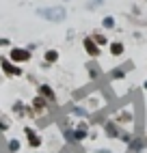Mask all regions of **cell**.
I'll use <instances>...</instances> for the list:
<instances>
[{"mask_svg":"<svg viewBox=\"0 0 147 153\" xmlns=\"http://www.w3.org/2000/svg\"><path fill=\"white\" fill-rule=\"evenodd\" d=\"M37 15L39 17H44L48 19V22H63V19L67 17V11H65V7H41L37 9Z\"/></svg>","mask_w":147,"mask_h":153,"instance_id":"6da1fadb","label":"cell"},{"mask_svg":"<svg viewBox=\"0 0 147 153\" xmlns=\"http://www.w3.org/2000/svg\"><path fill=\"white\" fill-rule=\"evenodd\" d=\"M110 119H112L119 127H130V125L134 123V112H132L130 106H123V108H117V110H115Z\"/></svg>","mask_w":147,"mask_h":153,"instance_id":"7a4b0ae2","label":"cell"},{"mask_svg":"<svg viewBox=\"0 0 147 153\" xmlns=\"http://www.w3.org/2000/svg\"><path fill=\"white\" fill-rule=\"evenodd\" d=\"M0 69H2V74L9 76V78H20L24 74L22 67L15 65L13 60H9V56H0Z\"/></svg>","mask_w":147,"mask_h":153,"instance_id":"3957f363","label":"cell"},{"mask_svg":"<svg viewBox=\"0 0 147 153\" xmlns=\"http://www.w3.org/2000/svg\"><path fill=\"white\" fill-rule=\"evenodd\" d=\"M30 50L28 48H11V52H9V60H13L15 65H22V63H28L30 60Z\"/></svg>","mask_w":147,"mask_h":153,"instance_id":"277c9868","label":"cell"},{"mask_svg":"<svg viewBox=\"0 0 147 153\" xmlns=\"http://www.w3.org/2000/svg\"><path fill=\"white\" fill-rule=\"evenodd\" d=\"M89 134H91L89 123H87L85 119H80L78 123H76V127H74V140H76V145H78V142H85L89 138Z\"/></svg>","mask_w":147,"mask_h":153,"instance_id":"5b68a950","label":"cell"},{"mask_svg":"<svg viewBox=\"0 0 147 153\" xmlns=\"http://www.w3.org/2000/svg\"><path fill=\"white\" fill-rule=\"evenodd\" d=\"M102 129H104V134H106L108 138H115V140H119L121 131H123V127H119L112 119H104L102 121Z\"/></svg>","mask_w":147,"mask_h":153,"instance_id":"8992f818","label":"cell"},{"mask_svg":"<svg viewBox=\"0 0 147 153\" xmlns=\"http://www.w3.org/2000/svg\"><path fill=\"white\" fill-rule=\"evenodd\" d=\"M82 48H85V52H87L93 60L102 56V48L93 41V37H85V39H82Z\"/></svg>","mask_w":147,"mask_h":153,"instance_id":"52a82bcc","label":"cell"},{"mask_svg":"<svg viewBox=\"0 0 147 153\" xmlns=\"http://www.w3.org/2000/svg\"><path fill=\"white\" fill-rule=\"evenodd\" d=\"M24 134H26V142L30 149H39L41 145H44V138L39 136V131L33 129V127H24Z\"/></svg>","mask_w":147,"mask_h":153,"instance_id":"ba28073f","label":"cell"},{"mask_svg":"<svg viewBox=\"0 0 147 153\" xmlns=\"http://www.w3.org/2000/svg\"><path fill=\"white\" fill-rule=\"evenodd\" d=\"M30 108L35 110V114H37V117H41V114H46V112L50 110V101H48V99H44L41 95H37L33 101H30Z\"/></svg>","mask_w":147,"mask_h":153,"instance_id":"9c48e42d","label":"cell"},{"mask_svg":"<svg viewBox=\"0 0 147 153\" xmlns=\"http://www.w3.org/2000/svg\"><path fill=\"white\" fill-rule=\"evenodd\" d=\"M145 147H147V140H145L143 136H134V138L130 140V145H128V151H132V153H141Z\"/></svg>","mask_w":147,"mask_h":153,"instance_id":"30bf717a","label":"cell"},{"mask_svg":"<svg viewBox=\"0 0 147 153\" xmlns=\"http://www.w3.org/2000/svg\"><path fill=\"white\" fill-rule=\"evenodd\" d=\"M39 95L44 97V99H48L50 104H52V101H56V93H54L52 86H48V84H39Z\"/></svg>","mask_w":147,"mask_h":153,"instance_id":"8fae6325","label":"cell"},{"mask_svg":"<svg viewBox=\"0 0 147 153\" xmlns=\"http://www.w3.org/2000/svg\"><path fill=\"white\" fill-rule=\"evenodd\" d=\"M58 50H46V52H44V63L46 65H54L56 63V60H58Z\"/></svg>","mask_w":147,"mask_h":153,"instance_id":"7c38bea8","label":"cell"},{"mask_svg":"<svg viewBox=\"0 0 147 153\" xmlns=\"http://www.w3.org/2000/svg\"><path fill=\"white\" fill-rule=\"evenodd\" d=\"M108 50H110L112 56H121V54L125 52V45H123L121 41H110V43H108Z\"/></svg>","mask_w":147,"mask_h":153,"instance_id":"4fadbf2b","label":"cell"},{"mask_svg":"<svg viewBox=\"0 0 147 153\" xmlns=\"http://www.w3.org/2000/svg\"><path fill=\"white\" fill-rule=\"evenodd\" d=\"M87 69H89V76H91V80H98V78L102 76V69L98 67V63H95V60L87 63Z\"/></svg>","mask_w":147,"mask_h":153,"instance_id":"5bb4252c","label":"cell"},{"mask_svg":"<svg viewBox=\"0 0 147 153\" xmlns=\"http://www.w3.org/2000/svg\"><path fill=\"white\" fill-rule=\"evenodd\" d=\"M108 78H110V82H117V80H123L125 78V67H115L110 74H108Z\"/></svg>","mask_w":147,"mask_h":153,"instance_id":"9a60e30c","label":"cell"},{"mask_svg":"<svg viewBox=\"0 0 147 153\" xmlns=\"http://www.w3.org/2000/svg\"><path fill=\"white\" fill-rule=\"evenodd\" d=\"M69 110H71V114H76L78 119H87V117H89V110H87V108H80V106H69Z\"/></svg>","mask_w":147,"mask_h":153,"instance_id":"2e32d148","label":"cell"},{"mask_svg":"<svg viewBox=\"0 0 147 153\" xmlns=\"http://www.w3.org/2000/svg\"><path fill=\"white\" fill-rule=\"evenodd\" d=\"M20 149H22V142H20L17 138H11V140L7 142V151L9 153H17Z\"/></svg>","mask_w":147,"mask_h":153,"instance_id":"e0dca14e","label":"cell"},{"mask_svg":"<svg viewBox=\"0 0 147 153\" xmlns=\"http://www.w3.org/2000/svg\"><path fill=\"white\" fill-rule=\"evenodd\" d=\"M102 26L106 28V30H112L115 26H117V22H115V17H112V15H106V17L102 19Z\"/></svg>","mask_w":147,"mask_h":153,"instance_id":"ac0fdd59","label":"cell"},{"mask_svg":"<svg viewBox=\"0 0 147 153\" xmlns=\"http://www.w3.org/2000/svg\"><path fill=\"white\" fill-rule=\"evenodd\" d=\"M91 37H93V41H95L100 48H104V45H108V43H110V41H108V39L104 37V35H98V33H95V35H91Z\"/></svg>","mask_w":147,"mask_h":153,"instance_id":"d6986e66","label":"cell"},{"mask_svg":"<svg viewBox=\"0 0 147 153\" xmlns=\"http://www.w3.org/2000/svg\"><path fill=\"white\" fill-rule=\"evenodd\" d=\"M63 136H65V140L69 145H76V140H74V127H65L63 129Z\"/></svg>","mask_w":147,"mask_h":153,"instance_id":"ffe728a7","label":"cell"},{"mask_svg":"<svg viewBox=\"0 0 147 153\" xmlns=\"http://www.w3.org/2000/svg\"><path fill=\"white\" fill-rule=\"evenodd\" d=\"M13 112H15L17 117H22L24 112H26V106L22 104V101H15V104H13Z\"/></svg>","mask_w":147,"mask_h":153,"instance_id":"44dd1931","label":"cell"},{"mask_svg":"<svg viewBox=\"0 0 147 153\" xmlns=\"http://www.w3.org/2000/svg\"><path fill=\"white\" fill-rule=\"evenodd\" d=\"M102 4H104V0H91L87 4V9H95V7H102Z\"/></svg>","mask_w":147,"mask_h":153,"instance_id":"7402d4cb","label":"cell"},{"mask_svg":"<svg viewBox=\"0 0 147 153\" xmlns=\"http://www.w3.org/2000/svg\"><path fill=\"white\" fill-rule=\"evenodd\" d=\"M9 129V121L7 119H0V131H7Z\"/></svg>","mask_w":147,"mask_h":153,"instance_id":"603a6c76","label":"cell"},{"mask_svg":"<svg viewBox=\"0 0 147 153\" xmlns=\"http://www.w3.org/2000/svg\"><path fill=\"white\" fill-rule=\"evenodd\" d=\"M7 45H11V41L9 39H0V48H7Z\"/></svg>","mask_w":147,"mask_h":153,"instance_id":"cb8c5ba5","label":"cell"},{"mask_svg":"<svg viewBox=\"0 0 147 153\" xmlns=\"http://www.w3.org/2000/svg\"><path fill=\"white\" fill-rule=\"evenodd\" d=\"M95 153H110V149H98Z\"/></svg>","mask_w":147,"mask_h":153,"instance_id":"d4e9b609","label":"cell"},{"mask_svg":"<svg viewBox=\"0 0 147 153\" xmlns=\"http://www.w3.org/2000/svg\"><path fill=\"white\" fill-rule=\"evenodd\" d=\"M143 88H145V91H147V80H145V82H143Z\"/></svg>","mask_w":147,"mask_h":153,"instance_id":"484cf974","label":"cell"},{"mask_svg":"<svg viewBox=\"0 0 147 153\" xmlns=\"http://www.w3.org/2000/svg\"><path fill=\"white\" fill-rule=\"evenodd\" d=\"M76 153H85V151H76Z\"/></svg>","mask_w":147,"mask_h":153,"instance_id":"4316f807","label":"cell"},{"mask_svg":"<svg viewBox=\"0 0 147 153\" xmlns=\"http://www.w3.org/2000/svg\"><path fill=\"white\" fill-rule=\"evenodd\" d=\"M63 2H69V0H63Z\"/></svg>","mask_w":147,"mask_h":153,"instance_id":"83f0119b","label":"cell"},{"mask_svg":"<svg viewBox=\"0 0 147 153\" xmlns=\"http://www.w3.org/2000/svg\"><path fill=\"white\" fill-rule=\"evenodd\" d=\"M125 153H132V151H125Z\"/></svg>","mask_w":147,"mask_h":153,"instance_id":"f1b7e54d","label":"cell"}]
</instances>
